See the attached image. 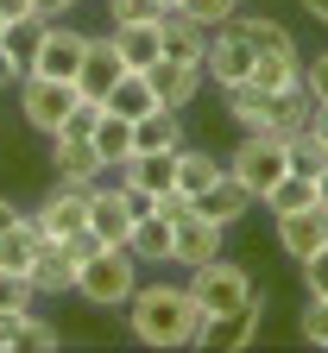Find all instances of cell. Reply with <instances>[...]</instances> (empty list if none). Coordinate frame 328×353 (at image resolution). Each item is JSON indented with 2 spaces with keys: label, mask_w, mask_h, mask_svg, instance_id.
Wrapping results in <instances>:
<instances>
[{
  "label": "cell",
  "mask_w": 328,
  "mask_h": 353,
  "mask_svg": "<svg viewBox=\"0 0 328 353\" xmlns=\"http://www.w3.org/2000/svg\"><path fill=\"white\" fill-rule=\"evenodd\" d=\"M202 328V303L190 296V284H139L126 303V334L139 347H196Z\"/></svg>",
  "instance_id": "obj_1"
},
{
  "label": "cell",
  "mask_w": 328,
  "mask_h": 353,
  "mask_svg": "<svg viewBox=\"0 0 328 353\" xmlns=\"http://www.w3.org/2000/svg\"><path fill=\"white\" fill-rule=\"evenodd\" d=\"M133 290H139V259L126 246H95L76 265V290L70 296H82L88 309H102V316H114V309L133 303Z\"/></svg>",
  "instance_id": "obj_2"
},
{
  "label": "cell",
  "mask_w": 328,
  "mask_h": 353,
  "mask_svg": "<svg viewBox=\"0 0 328 353\" xmlns=\"http://www.w3.org/2000/svg\"><path fill=\"white\" fill-rule=\"evenodd\" d=\"M183 284H190V296L202 303V316H233V309L259 303L253 272H247L240 259H227V252H221V259H209V265H196V272L183 278Z\"/></svg>",
  "instance_id": "obj_3"
},
{
  "label": "cell",
  "mask_w": 328,
  "mask_h": 353,
  "mask_svg": "<svg viewBox=\"0 0 328 353\" xmlns=\"http://www.w3.org/2000/svg\"><path fill=\"white\" fill-rule=\"evenodd\" d=\"M76 101H82V88L76 82H57V76H19V120L32 126V132H44V139H57L64 132V120L76 114Z\"/></svg>",
  "instance_id": "obj_4"
},
{
  "label": "cell",
  "mask_w": 328,
  "mask_h": 353,
  "mask_svg": "<svg viewBox=\"0 0 328 353\" xmlns=\"http://www.w3.org/2000/svg\"><path fill=\"white\" fill-rule=\"evenodd\" d=\"M227 170L240 176V183H247L253 196H265V190L278 183V176L291 170V139H284V132H271V126H259V132H247V139L233 145Z\"/></svg>",
  "instance_id": "obj_5"
},
{
  "label": "cell",
  "mask_w": 328,
  "mask_h": 353,
  "mask_svg": "<svg viewBox=\"0 0 328 353\" xmlns=\"http://www.w3.org/2000/svg\"><path fill=\"white\" fill-rule=\"evenodd\" d=\"M82 51H88V32H82V26H70V19H51L26 70H32V76H57V82H76V70H82Z\"/></svg>",
  "instance_id": "obj_6"
},
{
  "label": "cell",
  "mask_w": 328,
  "mask_h": 353,
  "mask_svg": "<svg viewBox=\"0 0 328 353\" xmlns=\"http://www.w3.org/2000/svg\"><path fill=\"white\" fill-rule=\"evenodd\" d=\"M221 246H227V228H221V221H209L196 208L171 221V265H177V272H196V265L221 259Z\"/></svg>",
  "instance_id": "obj_7"
},
{
  "label": "cell",
  "mask_w": 328,
  "mask_h": 353,
  "mask_svg": "<svg viewBox=\"0 0 328 353\" xmlns=\"http://www.w3.org/2000/svg\"><path fill=\"white\" fill-rule=\"evenodd\" d=\"M253 63H259V51H253V38L240 32V26H221V32H209V57H202V76L215 82V88H233V82H247L253 76Z\"/></svg>",
  "instance_id": "obj_8"
},
{
  "label": "cell",
  "mask_w": 328,
  "mask_h": 353,
  "mask_svg": "<svg viewBox=\"0 0 328 353\" xmlns=\"http://www.w3.org/2000/svg\"><path fill=\"white\" fill-rule=\"evenodd\" d=\"M88 190H95V183H88ZM88 190H82V183H51V196L32 208V221L44 228V240L88 234Z\"/></svg>",
  "instance_id": "obj_9"
},
{
  "label": "cell",
  "mask_w": 328,
  "mask_h": 353,
  "mask_svg": "<svg viewBox=\"0 0 328 353\" xmlns=\"http://www.w3.org/2000/svg\"><path fill=\"white\" fill-rule=\"evenodd\" d=\"M265 328V296L247 303V309H233V316H202L196 328V347H215V353H247Z\"/></svg>",
  "instance_id": "obj_10"
},
{
  "label": "cell",
  "mask_w": 328,
  "mask_h": 353,
  "mask_svg": "<svg viewBox=\"0 0 328 353\" xmlns=\"http://www.w3.org/2000/svg\"><path fill=\"white\" fill-rule=\"evenodd\" d=\"M271 228H278V252H284L291 265H309L328 246V208L316 202V208H297V214H278Z\"/></svg>",
  "instance_id": "obj_11"
},
{
  "label": "cell",
  "mask_w": 328,
  "mask_h": 353,
  "mask_svg": "<svg viewBox=\"0 0 328 353\" xmlns=\"http://www.w3.org/2000/svg\"><path fill=\"white\" fill-rule=\"evenodd\" d=\"M126 76L120 51H114V32H88V51H82V70H76V88L88 101H108V88Z\"/></svg>",
  "instance_id": "obj_12"
},
{
  "label": "cell",
  "mask_w": 328,
  "mask_h": 353,
  "mask_svg": "<svg viewBox=\"0 0 328 353\" xmlns=\"http://www.w3.org/2000/svg\"><path fill=\"white\" fill-rule=\"evenodd\" d=\"M88 234L102 246H126L133 240V208L120 196V183H95L88 190Z\"/></svg>",
  "instance_id": "obj_13"
},
{
  "label": "cell",
  "mask_w": 328,
  "mask_h": 353,
  "mask_svg": "<svg viewBox=\"0 0 328 353\" xmlns=\"http://www.w3.org/2000/svg\"><path fill=\"white\" fill-rule=\"evenodd\" d=\"M51 176L57 183H102L108 176V164H102V152H95V139H70V132H57L51 139Z\"/></svg>",
  "instance_id": "obj_14"
},
{
  "label": "cell",
  "mask_w": 328,
  "mask_h": 353,
  "mask_svg": "<svg viewBox=\"0 0 328 353\" xmlns=\"http://www.w3.org/2000/svg\"><path fill=\"white\" fill-rule=\"evenodd\" d=\"M259 208V196L240 183V176H233V170H221L215 176V183L196 196V214H209V221H221V228H240V221Z\"/></svg>",
  "instance_id": "obj_15"
},
{
  "label": "cell",
  "mask_w": 328,
  "mask_h": 353,
  "mask_svg": "<svg viewBox=\"0 0 328 353\" xmlns=\"http://www.w3.org/2000/svg\"><path fill=\"white\" fill-rule=\"evenodd\" d=\"M190 139H183V108H152L133 120V152H183Z\"/></svg>",
  "instance_id": "obj_16"
},
{
  "label": "cell",
  "mask_w": 328,
  "mask_h": 353,
  "mask_svg": "<svg viewBox=\"0 0 328 353\" xmlns=\"http://www.w3.org/2000/svg\"><path fill=\"white\" fill-rule=\"evenodd\" d=\"M146 76H152V88H158V101H164V108H190V101L202 95V82H209L202 63H177V57H158Z\"/></svg>",
  "instance_id": "obj_17"
},
{
  "label": "cell",
  "mask_w": 328,
  "mask_h": 353,
  "mask_svg": "<svg viewBox=\"0 0 328 353\" xmlns=\"http://www.w3.org/2000/svg\"><path fill=\"white\" fill-rule=\"evenodd\" d=\"M32 284H38V296H70L76 290V252L64 240H44L32 259Z\"/></svg>",
  "instance_id": "obj_18"
},
{
  "label": "cell",
  "mask_w": 328,
  "mask_h": 353,
  "mask_svg": "<svg viewBox=\"0 0 328 353\" xmlns=\"http://www.w3.org/2000/svg\"><path fill=\"white\" fill-rule=\"evenodd\" d=\"M108 32H114V51L126 70H152L164 57V19L158 26H108Z\"/></svg>",
  "instance_id": "obj_19"
},
{
  "label": "cell",
  "mask_w": 328,
  "mask_h": 353,
  "mask_svg": "<svg viewBox=\"0 0 328 353\" xmlns=\"http://www.w3.org/2000/svg\"><path fill=\"white\" fill-rule=\"evenodd\" d=\"M38 246H44V228H38V221L19 208V221H13V228H0V272H32Z\"/></svg>",
  "instance_id": "obj_20"
},
{
  "label": "cell",
  "mask_w": 328,
  "mask_h": 353,
  "mask_svg": "<svg viewBox=\"0 0 328 353\" xmlns=\"http://www.w3.org/2000/svg\"><path fill=\"white\" fill-rule=\"evenodd\" d=\"M233 26H240L247 38H253V51L259 57H297V38H291V26L284 19H271V13H233Z\"/></svg>",
  "instance_id": "obj_21"
},
{
  "label": "cell",
  "mask_w": 328,
  "mask_h": 353,
  "mask_svg": "<svg viewBox=\"0 0 328 353\" xmlns=\"http://www.w3.org/2000/svg\"><path fill=\"white\" fill-rule=\"evenodd\" d=\"M88 139H95V152H102V164H108V170H120V164L133 158V120H126V114H114V108L102 101V120H95V132H88Z\"/></svg>",
  "instance_id": "obj_22"
},
{
  "label": "cell",
  "mask_w": 328,
  "mask_h": 353,
  "mask_svg": "<svg viewBox=\"0 0 328 353\" xmlns=\"http://www.w3.org/2000/svg\"><path fill=\"white\" fill-rule=\"evenodd\" d=\"M221 101H227V120L240 126V132L271 126V95H265V88H253V82H233V88H221Z\"/></svg>",
  "instance_id": "obj_23"
},
{
  "label": "cell",
  "mask_w": 328,
  "mask_h": 353,
  "mask_svg": "<svg viewBox=\"0 0 328 353\" xmlns=\"http://www.w3.org/2000/svg\"><path fill=\"white\" fill-rule=\"evenodd\" d=\"M120 176L158 196V190H171V183H177V152H133V158L120 164Z\"/></svg>",
  "instance_id": "obj_24"
},
{
  "label": "cell",
  "mask_w": 328,
  "mask_h": 353,
  "mask_svg": "<svg viewBox=\"0 0 328 353\" xmlns=\"http://www.w3.org/2000/svg\"><path fill=\"white\" fill-rule=\"evenodd\" d=\"M126 252H133L139 265H171V221H164V214H139Z\"/></svg>",
  "instance_id": "obj_25"
},
{
  "label": "cell",
  "mask_w": 328,
  "mask_h": 353,
  "mask_svg": "<svg viewBox=\"0 0 328 353\" xmlns=\"http://www.w3.org/2000/svg\"><path fill=\"white\" fill-rule=\"evenodd\" d=\"M309 114H316L309 82H291V88H278V95H271V132H284V139L309 126Z\"/></svg>",
  "instance_id": "obj_26"
},
{
  "label": "cell",
  "mask_w": 328,
  "mask_h": 353,
  "mask_svg": "<svg viewBox=\"0 0 328 353\" xmlns=\"http://www.w3.org/2000/svg\"><path fill=\"white\" fill-rule=\"evenodd\" d=\"M108 108H114V114H126V120L152 114V108H158V88H152V76H146V70H126V76L108 88Z\"/></svg>",
  "instance_id": "obj_27"
},
{
  "label": "cell",
  "mask_w": 328,
  "mask_h": 353,
  "mask_svg": "<svg viewBox=\"0 0 328 353\" xmlns=\"http://www.w3.org/2000/svg\"><path fill=\"white\" fill-rule=\"evenodd\" d=\"M164 57L202 63V57H209V32H202L196 19H183V13H164Z\"/></svg>",
  "instance_id": "obj_28"
},
{
  "label": "cell",
  "mask_w": 328,
  "mask_h": 353,
  "mask_svg": "<svg viewBox=\"0 0 328 353\" xmlns=\"http://www.w3.org/2000/svg\"><path fill=\"white\" fill-rule=\"evenodd\" d=\"M221 170H227V164H215V152H196V145H183V152H177V190L196 202V196L215 183Z\"/></svg>",
  "instance_id": "obj_29"
},
{
  "label": "cell",
  "mask_w": 328,
  "mask_h": 353,
  "mask_svg": "<svg viewBox=\"0 0 328 353\" xmlns=\"http://www.w3.org/2000/svg\"><path fill=\"white\" fill-rule=\"evenodd\" d=\"M57 353L64 347V328L51 322V316H38V309H26V316H19V328H13V353Z\"/></svg>",
  "instance_id": "obj_30"
},
{
  "label": "cell",
  "mask_w": 328,
  "mask_h": 353,
  "mask_svg": "<svg viewBox=\"0 0 328 353\" xmlns=\"http://www.w3.org/2000/svg\"><path fill=\"white\" fill-rule=\"evenodd\" d=\"M247 82H253V88H265V95H278V88L303 82V57H259Z\"/></svg>",
  "instance_id": "obj_31"
},
{
  "label": "cell",
  "mask_w": 328,
  "mask_h": 353,
  "mask_svg": "<svg viewBox=\"0 0 328 353\" xmlns=\"http://www.w3.org/2000/svg\"><path fill=\"white\" fill-rule=\"evenodd\" d=\"M0 309H7V316L38 309V284H32V272H0Z\"/></svg>",
  "instance_id": "obj_32"
},
{
  "label": "cell",
  "mask_w": 328,
  "mask_h": 353,
  "mask_svg": "<svg viewBox=\"0 0 328 353\" xmlns=\"http://www.w3.org/2000/svg\"><path fill=\"white\" fill-rule=\"evenodd\" d=\"M240 7H247V0H183L177 13H183V19H196L202 32H221V26L240 13Z\"/></svg>",
  "instance_id": "obj_33"
},
{
  "label": "cell",
  "mask_w": 328,
  "mask_h": 353,
  "mask_svg": "<svg viewBox=\"0 0 328 353\" xmlns=\"http://www.w3.org/2000/svg\"><path fill=\"white\" fill-rule=\"evenodd\" d=\"M291 170H303V176H322V170H328V145L316 139L309 126L291 132Z\"/></svg>",
  "instance_id": "obj_34"
},
{
  "label": "cell",
  "mask_w": 328,
  "mask_h": 353,
  "mask_svg": "<svg viewBox=\"0 0 328 353\" xmlns=\"http://www.w3.org/2000/svg\"><path fill=\"white\" fill-rule=\"evenodd\" d=\"M164 0H108V26H158Z\"/></svg>",
  "instance_id": "obj_35"
},
{
  "label": "cell",
  "mask_w": 328,
  "mask_h": 353,
  "mask_svg": "<svg viewBox=\"0 0 328 353\" xmlns=\"http://www.w3.org/2000/svg\"><path fill=\"white\" fill-rule=\"evenodd\" d=\"M297 334H303L309 347H322V353H328V296H309V303H303V316H297Z\"/></svg>",
  "instance_id": "obj_36"
},
{
  "label": "cell",
  "mask_w": 328,
  "mask_h": 353,
  "mask_svg": "<svg viewBox=\"0 0 328 353\" xmlns=\"http://www.w3.org/2000/svg\"><path fill=\"white\" fill-rule=\"evenodd\" d=\"M44 26H51V19H19V26H7V38H0V44H7V51H13L19 63H32V51H38Z\"/></svg>",
  "instance_id": "obj_37"
},
{
  "label": "cell",
  "mask_w": 328,
  "mask_h": 353,
  "mask_svg": "<svg viewBox=\"0 0 328 353\" xmlns=\"http://www.w3.org/2000/svg\"><path fill=\"white\" fill-rule=\"evenodd\" d=\"M303 284H309V296H328V246L303 265Z\"/></svg>",
  "instance_id": "obj_38"
},
{
  "label": "cell",
  "mask_w": 328,
  "mask_h": 353,
  "mask_svg": "<svg viewBox=\"0 0 328 353\" xmlns=\"http://www.w3.org/2000/svg\"><path fill=\"white\" fill-rule=\"evenodd\" d=\"M303 82H309V95H316V101H328V51H322L316 63H303Z\"/></svg>",
  "instance_id": "obj_39"
},
{
  "label": "cell",
  "mask_w": 328,
  "mask_h": 353,
  "mask_svg": "<svg viewBox=\"0 0 328 353\" xmlns=\"http://www.w3.org/2000/svg\"><path fill=\"white\" fill-rule=\"evenodd\" d=\"M0 19L19 26V19H44V13H38V0H0Z\"/></svg>",
  "instance_id": "obj_40"
},
{
  "label": "cell",
  "mask_w": 328,
  "mask_h": 353,
  "mask_svg": "<svg viewBox=\"0 0 328 353\" xmlns=\"http://www.w3.org/2000/svg\"><path fill=\"white\" fill-rule=\"evenodd\" d=\"M19 76H26V63H19V57L7 51V44H0V88H13Z\"/></svg>",
  "instance_id": "obj_41"
},
{
  "label": "cell",
  "mask_w": 328,
  "mask_h": 353,
  "mask_svg": "<svg viewBox=\"0 0 328 353\" xmlns=\"http://www.w3.org/2000/svg\"><path fill=\"white\" fill-rule=\"evenodd\" d=\"M76 7H82V0H38V13H44V19H70Z\"/></svg>",
  "instance_id": "obj_42"
},
{
  "label": "cell",
  "mask_w": 328,
  "mask_h": 353,
  "mask_svg": "<svg viewBox=\"0 0 328 353\" xmlns=\"http://www.w3.org/2000/svg\"><path fill=\"white\" fill-rule=\"evenodd\" d=\"M309 132H316V139L328 145V101H316V114H309Z\"/></svg>",
  "instance_id": "obj_43"
},
{
  "label": "cell",
  "mask_w": 328,
  "mask_h": 353,
  "mask_svg": "<svg viewBox=\"0 0 328 353\" xmlns=\"http://www.w3.org/2000/svg\"><path fill=\"white\" fill-rule=\"evenodd\" d=\"M13 328H19V316H7V309H0V353H13Z\"/></svg>",
  "instance_id": "obj_44"
},
{
  "label": "cell",
  "mask_w": 328,
  "mask_h": 353,
  "mask_svg": "<svg viewBox=\"0 0 328 353\" xmlns=\"http://www.w3.org/2000/svg\"><path fill=\"white\" fill-rule=\"evenodd\" d=\"M19 221V208H13V196H0V228H13Z\"/></svg>",
  "instance_id": "obj_45"
},
{
  "label": "cell",
  "mask_w": 328,
  "mask_h": 353,
  "mask_svg": "<svg viewBox=\"0 0 328 353\" xmlns=\"http://www.w3.org/2000/svg\"><path fill=\"white\" fill-rule=\"evenodd\" d=\"M303 13H309V19H322V26H328V0H303Z\"/></svg>",
  "instance_id": "obj_46"
},
{
  "label": "cell",
  "mask_w": 328,
  "mask_h": 353,
  "mask_svg": "<svg viewBox=\"0 0 328 353\" xmlns=\"http://www.w3.org/2000/svg\"><path fill=\"white\" fill-rule=\"evenodd\" d=\"M177 7H183V0H164V13H177Z\"/></svg>",
  "instance_id": "obj_47"
},
{
  "label": "cell",
  "mask_w": 328,
  "mask_h": 353,
  "mask_svg": "<svg viewBox=\"0 0 328 353\" xmlns=\"http://www.w3.org/2000/svg\"><path fill=\"white\" fill-rule=\"evenodd\" d=\"M0 38H7V19H0Z\"/></svg>",
  "instance_id": "obj_48"
}]
</instances>
